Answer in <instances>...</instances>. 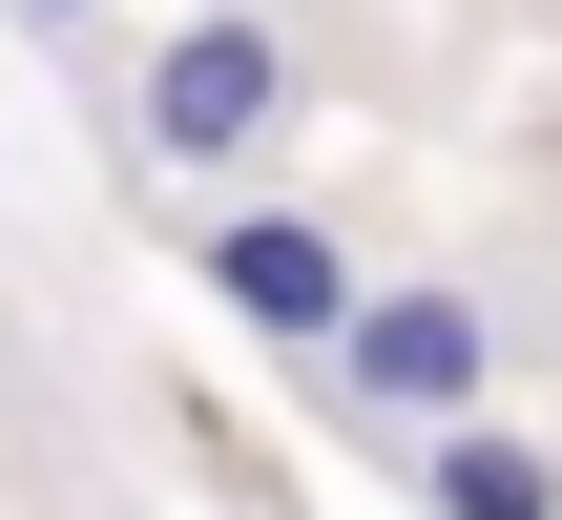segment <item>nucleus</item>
Wrapping results in <instances>:
<instances>
[{"label":"nucleus","instance_id":"f03ea898","mask_svg":"<svg viewBox=\"0 0 562 520\" xmlns=\"http://www.w3.org/2000/svg\"><path fill=\"white\" fill-rule=\"evenodd\" d=\"M334 396H355V417H459V396H480V313H459V292L355 313V334H334Z\"/></svg>","mask_w":562,"mask_h":520},{"label":"nucleus","instance_id":"20e7f679","mask_svg":"<svg viewBox=\"0 0 562 520\" xmlns=\"http://www.w3.org/2000/svg\"><path fill=\"white\" fill-rule=\"evenodd\" d=\"M229 292H250V313H271V334H334V313H355V292H334V250H313V229H229Z\"/></svg>","mask_w":562,"mask_h":520},{"label":"nucleus","instance_id":"7ed1b4c3","mask_svg":"<svg viewBox=\"0 0 562 520\" xmlns=\"http://www.w3.org/2000/svg\"><path fill=\"white\" fill-rule=\"evenodd\" d=\"M417 500H438V520H562V459H542V438H438Z\"/></svg>","mask_w":562,"mask_h":520},{"label":"nucleus","instance_id":"f257e3e1","mask_svg":"<svg viewBox=\"0 0 562 520\" xmlns=\"http://www.w3.org/2000/svg\"><path fill=\"white\" fill-rule=\"evenodd\" d=\"M271 104H292L271 21H188V42L146 63V146H167V167H250V146H271Z\"/></svg>","mask_w":562,"mask_h":520}]
</instances>
